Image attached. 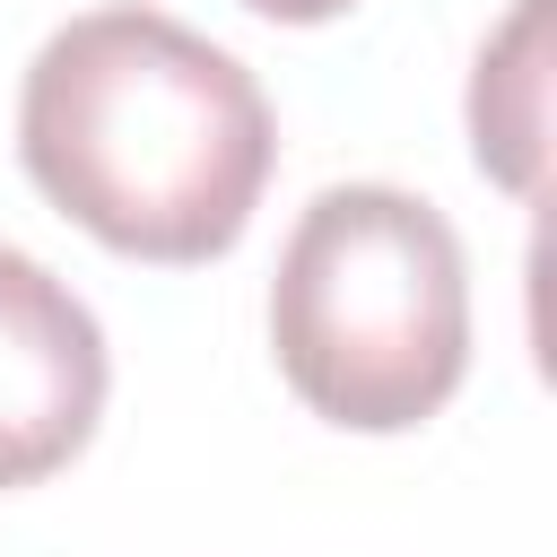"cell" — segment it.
Instances as JSON below:
<instances>
[{"label": "cell", "instance_id": "cell-1", "mask_svg": "<svg viewBox=\"0 0 557 557\" xmlns=\"http://www.w3.org/2000/svg\"><path fill=\"white\" fill-rule=\"evenodd\" d=\"M278 122L261 78L165 9H87L26 61L17 165L131 261H218L261 209Z\"/></svg>", "mask_w": 557, "mask_h": 557}, {"label": "cell", "instance_id": "cell-2", "mask_svg": "<svg viewBox=\"0 0 557 557\" xmlns=\"http://www.w3.org/2000/svg\"><path fill=\"white\" fill-rule=\"evenodd\" d=\"M270 348L313 418L348 435L426 426L470 374V261L453 218L400 183L313 191L270 278Z\"/></svg>", "mask_w": 557, "mask_h": 557}, {"label": "cell", "instance_id": "cell-3", "mask_svg": "<svg viewBox=\"0 0 557 557\" xmlns=\"http://www.w3.org/2000/svg\"><path fill=\"white\" fill-rule=\"evenodd\" d=\"M104 331L35 252L0 244V496L70 470L104 418Z\"/></svg>", "mask_w": 557, "mask_h": 557}, {"label": "cell", "instance_id": "cell-4", "mask_svg": "<svg viewBox=\"0 0 557 557\" xmlns=\"http://www.w3.org/2000/svg\"><path fill=\"white\" fill-rule=\"evenodd\" d=\"M540 52H548V0H522V9L487 35L479 78H470V148H479V165H487L505 191H522V200L540 191V87H548Z\"/></svg>", "mask_w": 557, "mask_h": 557}, {"label": "cell", "instance_id": "cell-5", "mask_svg": "<svg viewBox=\"0 0 557 557\" xmlns=\"http://www.w3.org/2000/svg\"><path fill=\"white\" fill-rule=\"evenodd\" d=\"M244 9H261V17H278V26H322V17H339V9H357V0H244Z\"/></svg>", "mask_w": 557, "mask_h": 557}]
</instances>
